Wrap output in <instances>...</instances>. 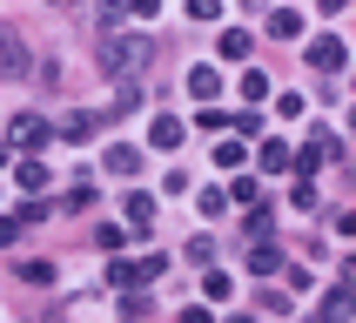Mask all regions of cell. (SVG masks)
I'll return each instance as SVG.
<instances>
[{"mask_svg": "<svg viewBox=\"0 0 356 323\" xmlns=\"http://www.w3.org/2000/svg\"><path fill=\"white\" fill-rule=\"evenodd\" d=\"M0 74H27V54H20V34H0Z\"/></svg>", "mask_w": 356, "mask_h": 323, "instance_id": "cell-2", "label": "cell"}, {"mask_svg": "<svg viewBox=\"0 0 356 323\" xmlns=\"http://www.w3.org/2000/svg\"><path fill=\"white\" fill-rule=\"evenodd\" d=\"M181 141V121H155V148H175Z\"/></svg>", "mask_w": 356, "mask_h": 323, "instance_id": "cell-7", "label": "cell"}, {"mask_svg": "<svg viewBox=\"0 0 356 323\" xmlns=\"http://www.w3.org/2000/svg\"><path fill=\"white\" fill-rule=\"evenodd\" d=\"M141 61H148V40H135V34H121V40L101 47V68H108V74H128V68H141Z\"/></svg>", "mask_w": 356, "mask_h": 323, "instance_id": "cell-1", "label": "cell"}, {"mask_svg": "<svg viewBox=\"0 0 356 323\" xmlns=\"http://www.w3.org/2000/svg\"><path fill=\"white\" fill-rule=\"evenodd\" d=\"M135 162H141L135 148H108V168H115V175H135Z\"/></svg>", "mask_w": 356, "mask_h": 323, "instance_id": "cell-5", "label": "cell"}, {"mask_svg": "<svg viewBox=\"0 0 356 323\" xmlns=\"http://www.w3.org/2000/svg\"><path fill=\"white\" fill-rule=\"evenodd\" d=\"M188 95H216V68H195L188 74Z\"/></svg>", "mask_w": 356, "mask_h": 323, "instance_id": "cell-6", "label": "cell"}, {"mask_svg": "<svg viewBox=\"0 0 356 323\" xmlns=\"http://www.w3.org/2000/svg\"><path fill=\"white\" fill-rule=\"evenodd\" d=\"M128 222L148 229V222H155V196H128Z\"/></svg>", "mask_w": 356, "mask_h": 323, "instance_id": "cell-4", "label": "cell"}, {"mask_svg": "<svg viewBox=\"0 0 356 323\" xmlns=\"http://www.w3.org/2000/svg\"><path fill=\"white\" fill-rule=\"evenodd\" d=\"M309 61H316V68H343V40H330V34H323L316 47H309Z\"/></svg>", "mask_w": 356, "mask_h": 323, "instance_id": "cell-3", "label": "cell"}]
</instances>
